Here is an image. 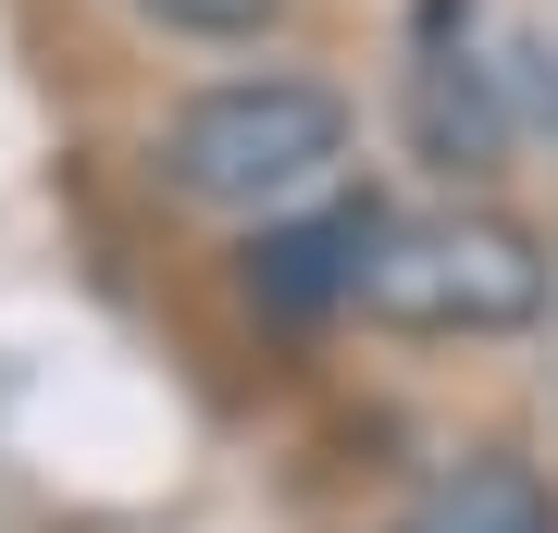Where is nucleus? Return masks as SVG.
<instances>
[{"label": "nucleus", "instance_id": "f257e3e1", "mask_svg": "<svg viewBox=\"0 0 558 533\" xmlns=\"http://www.w3.org/2000/svg\"><path fill=\"white\" fill-rule=\"evenodd\" d=\"M348 161V99L323 75H223V87H186L149 137V174L186 198V211H299V198L336 186Z\"/></svg>", "mask_w": 558, "mask_h": 533}, {"label": "nucleus", "instance_id": "f03ea898", "mask_svg": "<svg viewBox=\"0 0 558 533\" xmlns=\"http://www.w3.org/2000/svg\"><path fill=\"white\" fill-rule=\"evenodd\" d=\"M558 298V261L534 223L509 211H410L385 223L373 261H360V323H385V336H521V323H546Z\"/></svg>", "mask_w": 558, "mask_h": 533}, {"label": "nucleus", "instance_id": "7ed1b4c3", "mask_svg": "<svg viewBox=\"0 0 558 533\" xmlns=\"http://www.w3.org/2000/svg\"><path fill=\"white\" fill-rule=\"evenodd\" d=\"M410 137H422V161H447V174H497L509 161V99H497V62H472V0H422Z\"/></svg>", "mask_w": 558, "mask_h": 533}, {"label": "nucleus", "instance_id": "20e7f679", "mask_svg": "<svg viewBox=\"0 0 558 533\" xmlns=\"http://www.w3.org/2000/svg\"><path fill=\"white\" fill-rule=\"evenodd\" d=\"M385 237V211L373 198H323V211H274L248 237V298L274 323H323V311H348L360 298V261H373Z\"/></svg>", "mask_w": 558, "mask_h": 533}, {"label": "nucleus", "instance_id": "39448f33", "mask_svg": "<svg viewBox=\"0 0 558 533\" xmlns=\"http://www.w3.org/2000/svg\"><path fill=\"white\" fill-rule=\"evenodd\" d=\"M398 533H558V496L534 459H459Z\"/></svg>", "mask_w": 558, "mask_h": 533}, {"label": "nucleus", "instance_id": "423d86ee", "mask_svg": "<svg viewBox=\"0 0 558 533\" xmlns=\"http://www.w3.org/2000/svg\"><path fill=\"white\" fill-rule=\"evenodd\" d=\"M161 38H260V25L286 13V0H137Z\"/></svg>", "mask_w": 558, "mask_h": 533}]
</instances>
